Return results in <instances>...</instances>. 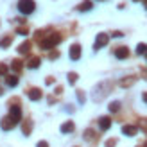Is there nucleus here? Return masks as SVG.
Segmentation results:
<instances>
[{"label": "nucleus", "mask_w": 147, "mask_h": 147, "mask_svg": "<svg viewBox=\"0 0 147 147\" xmlns=\"http://www.w3.org/2000/svg\"><path fill=\"white\" fill-rule=\"evenodd\" d=\"M45 36H47V38L40 40V47L41 49H52V47H56L57 43L63 40L61 34H57V32H54V34H45Z\"/></svg>", "instance_id": "f257e3e1"}, {"label": "nucleus", "mask_w": 147, "mask_h": 147, "mask_svg": "<svg viewBox=\"0 0 147 147\" xmlns=\"http://www.w3.org/2000/svg\"><path fill=\"white\" fill-rule=\"evenodd\" d=\"M36 9L34 0H18V11L22 14H32Z\"/></svg>", "instance_id": "f03ea898"}, {"label": "nucleus", "mask_w": 147, "mask_h": 147, "mask_svg": "<svg viewBox=\"0 0 147 147\" xmlns=\"http://www.w3.org/2000/svg\"><path fill=\"white\" fill-rule=\"evenodd\" d=\"M108 41H109V36L104 34V32H100V34H97V38H95L93 49H95V50H99V49H102L104 45H108Z\"/></svg>", "instance_id": "7ed1b4c3"}, {"label": "nucleus", "mask_w": 147, "mask_h": 147, "mask_svg": "<svg viewBox=\"0 0 147 147\" xmlns=\"http://www.w3.org/2000/svg\"><path fill=\"white\" fill-rule=\"evenodd\" d=\"M97 90H111V83H109V81H104V83H100V84H99ZM106 93H108V92H102L100 95H99V93H95V95H93V99H95V100H100Z\"/></svg>", "instance_id": "20e7f679"}, {"label": "nucleus", "mask_w": 147, "mask_h": 147, "mask_svg": "<svg viewBox=\"0 0 147 147\" xmlns=\"http://www.w3.org/2000/svg\"><path fill=\"white\" fill-rule=\"evenodd\" d=\"M68 56H70V59H72V61H77L79 57H81V45H79V43H74V45L70 47Z\"/></svg>", "instance_id": "39448f33"}, {"label": "nucleus", "mask_w": 147, "mask_h": 147, "mask_svg": "<svg viewBox=\"0 0 147 147\" xmlns=\"http://www.w3.org/2000/svg\"><path fill=\"white\" fill-rule=\"evenodd\" d=\"M9 117H11L14 122H20V120H22V106H11Z\"/></svg>", "instance_id": "423d86ee"}, {"label": "nucleus", "mask_w": 147, "mask_h": 147, "mask_svg": "<svg viewBox=\"0 0 147 147\" xmlns=\"http://www.w3.org/2000/svg\"><path fill=\"white\" fill-rule=\"evenodd\" d=\"M14 126H16V122H14V120L11 119L9 115H7V117H4V119H2V122H0V127H2L4 131H9V129H13Z\"/></svg>", "instance_id": "0eeeda50"}, {"label": "nucleus", "mask_w": 147, "mask_h": 147, "mask_svg": "<svg viewBox=\"0 0 147 147\" xmlns=\"http://www.w3.org/2000/svg\"><path fill=\"white\" fill-rule=\"evenodd\" d=\"M129 56V49L127 47H117L115 49V57H119V59H126Z\"/></svg>", "instance_id": "6e6552de"}, {"label": "nucleus", "mask_w": 147, "mask_h": 147, "mask_svg": "<svg viewBox=\"0 0 147 147\" xmlns=\"http://www.w3.org/2000/svg\"><path fill=\"white\" fill-rule=\"evenodd\" d=\"M99 127L102 131H108L109 127H111V119H109V117H100L99 119Z\"/></svg>", "instance_id": "1a4fd4ad"}, {"label": "nucleus", "mask_w": 147, "mask_h": 147, "mask_svg": "<svg viewBox=\"0 0 147 147\" xmlns=\"http://www.w3.org/2000/svg\"><path fill=\"white\" fill-rule=\"evenodd\" d=\"M27 95H29V99H31V100H40L43 93H41L40 88H31V90L27 92Z\"/></svg>", "instance_id": "9d476101"}, {"label": "nucleus", "mask_w": 147, "mask_h": 147, "mask_svg": "<svg viewBox=\"0 0 147 147\" xmlns=\"http://www.w3.org/2000/svg\"><path fill=\"white\" fill-rule=\"evenodd\" d=\"M92 7H93V2H92V0H83V2L77 5V11H90Z\"/></svg>", "instance_id": "9b49d317"}, {"label": "nucleus", "mask_w": 147, "mask_h": 147, "mask_svg": "<svg viewBox=\"0 0 147 147\" xmlns=\"http://www.w3.org/2000/svg\"><path fill=\"white\" fill-rule=\"evenodd\" d=\"M22 131H24L25 136H29L31 131H32V122L31 120H24V122H22Z\"/></svg>", "instance_id": "f8f14e48"}, {"label": "nucleus", "mask_w": 147, "mask_h": 147, "mask_svg": "<svg viewBox=\"0 0 147 147\" xmlns=\"http://www.w3.org/2000/svg\"><path fill=\"white\" fill-rule=\"evenodd\" d=\"M18 76H16V74H14V76H5V84L7 86H11V88H14V86H16L18 84Z\"/></svg>", "instance_id": "ddd939ff"}, {"label": "nucleus", "mask_w": 147, "mask_h": 147, "mask_svg": "<svg viewBox=\"0 0 147 147\" xmlns=\"http://www.w3.org/2000/svg\"><path fill=\"white\" fill-rule=\"evenodd\" d=\"M136 126H122V133L127 135V136H135L136 135Z\"/></svg>", "instance_id": "4468645a"}, {"label": "nucleus", "mask_w": 147, "mask_h": 147, "mask_svg": "<svg viewBox=\"0 0 147 147\" xmlns=\"http://www.w3.org/2000/svg\"><path fill=\"white\" fill-rule=\"evenodd\" d=\"M13 43V34H9V36H4L2 40H0V49H7Z\"/></svg>", "instance_id": "2eb2a0df"}, {"label": "nucleus", "mask_w": 147, "mask_h": 147, "mask_svg": "<svg viewBox=\"0 0 147 147\" xmlns=\"http://www.w3.org/2000/svg\"><path fill=\"white\" fill-rule=\"evenodd\" d=\"M74 127H76V126H74V122H72V120H68V122H65L63 126H61V133H72Z\"/></svg>", "instance_id": "dca6fc26"}, {"label": "nucleus", "mask_w": 147, "mask_h": 147, "mask_svg": "<svg viewBox=\"0 0 147 147\" xmlns=\"http://www.w3.org/2000/svg\"><path fill=\"white\" fill-rule=\"evenodd\" d=\"M18 52H20V54H29V52H31V41L22 43V45L18 47Z\"/></svg>", "instance_id": "f3484780"}, {"label": "nucleus", "mask_w": 147, "mask_h": 147, "mask_svg": "<svg viewBox=\"0 0 147 147\" xmlns=\"http://www.w3.org/2000/svg\"><path fill=\"white\" fill-rule=\"evenodd\" d=\"M27 67H29V68H38V67H40V57H34V56H32L31 59L27 61Z\"/></svg>", "instance_id": "a211bd4d"}, {"label": "nucleus", "mask_w": 147, "mask_h": 147, "mask_svg": "<svg viewBox=\"0 0 147 147\" xmlns=\"http://www.w3.org/2000/svg\"><path fill=\"white\" fill-rule=\"evenodd\" d=\"M11 68L16 72V74H20V72H22V68H24V63H22L20 59H14V61H13V65H11Z\"/></svg>", "instance_id": "6ab92c4d"}, {"label": "nucleus", "mask_w": 147, "mask_h": 147, "mask_svg": "<svg viewBox=\"0 0 147 147\" xmlns=\"http://www.w3.org/2000/svg\"><path fill=\"white\" fill-rule=\"evenodd\" d=\"M135 81H136V77L129 76V77H126V79H122V81H120V86H124V88H126V86H131V84L135 83Z\"/></svg>", "instance_id": "aec40b11"}, {"label": "nucleus", "mask_w": 147, "mask_h": 147, "mask_svg": "<svg viewBox=\"0 0 147 147\" xmlns=\"http://www.w3.org/2000/svg\"><path fill=\"white\" fill-rule=\"evenodd\" d=\"M119 109H120V102H119V100H115V102H111V104H109V111H111V113L119 111Z\"/></svg>", "instance_id": "412c9836"}, {"label": "nucleus", "mask_w": 147, "mask_h": 147, "mask_svg": "<svg viewBox=\"0 0 147 147\" xmlns=\"http://www.w3.org/2000/svg\"><path fill=\"white\" fill-rule=\"evenodd\" d=\"M77 77H79V76H77L76 72H70V74H68V83H70V84H76Z\"/></svg>", "instance_id": "4be33fe9"}, {"label": "nucleus", "mask_w": 147, "mask_h": 147, "mask_svg": "<svg viewBox=\"0 0 147 147\" xmlns=\"http://www.w3.org/2000/svg\"><path fill=\"white\" fill-rule=\"evenodd\" d=\"M84 138H86V140H93V138H95V133H93L92 129H86V131H84Z\"/></svg>", "instance_id": "5701e85b"}, {"label": "nucleus", "mask_w": 147, "mask_h": 147, "mask_svg": "<svg viewBox=\"0 0 147 147\" xmlns=\"http://www.w3.org/2000/svg\"><path fill=\"white\" fill-rule=\"evenodd\" d=\"M145 50H147V45H144V43H140V45L136 47V54H145Z\"/></svg>", "instance_id": "b1692460"}, {"label": "nucleus", "mask_w": 147, "mask_h": 147, "mask_svg": "<svg viewBox=\"0 0 147 147\" xmlns=\"http://www.w3.org/2000/svg\"><path fill=\"white\" fill-rule=\"evenodd\" d=\"M117 145V140L115 138H109V140H106V147H115Z\"/></svg>", "instance_id": "393cba45"}, {"label": "nucleus", "mask_w": 147, "mask_h": 147, "mask_svg": "<svg viewBox=\"0 0 147 147\" xmlns=\"http://www.w3.org/2000/svg\"><path fill=\"white\" fill-rule=\"evenodd\" d=\"M0 74L7 76V65H5V63H0Z\"/></svg>", "instance_id": "a878e982"}, {"label": "nucleus", "mask_w": 147, "mask_h": 147, "mask_svg": "<svg viewBox=\"0 0 147 147\" xmlns=\"http://www.w3.org/2000/svg\"><path fill=\"white\" fill-rule=\"evenodd\" d=\"M49 57L50 59H56V57H59V52H57V50H52V52L49 54Z\"/></svg>", "instance_id": "bb28decb"}, {"label": "nucleus", "mask_w": 147, "mask_h": 147, "mask_svg": "<svg viewBox=\"0 0 147 147\" xmlns=\"http://www.w3.org/2000/svg\"><path fill=\"white\" fill-rule=\"evenodd\" d=\"M77 99H79V102H84V93L81 90H77Z\"/></svg>", "instance_id": "cd10ccee"}, {"label": "nucleus", "mask_w": 147, "mask_h": 147, "mask_svg": "<svg viewBox=\"0 0 147 147\" xmlns=\"http://www.w3.org/2000/svg\"><path fill=\"white\" fill-rule=\"evenodd\" d=\"M16 32H18V34H27V27H18Z\"/></svg>", "instance_id": "c85d7f7f"}, {"label": "nucleus", "mask_w": 147, "mask_h": 147, "mask_svg": "<svg viewBox=\"0 0 147 147\" xmlns=\"http://www.w3.org/2000/svg\"><path fill=\"white\" fill-rule=\"evenodd\" d=\"M140 126H142V129H144L145 133H147V119H144V120L140 122Z\"/></svg>", "instance_id": "c756f323"}, {"label": "nucleus", "mask_w": 147, "mask_h": 147, "mask_svg": "<svg viewBox=\"0 0 147 147\" xmlns=\"http://www.w3.org/2000/svg\"><path fill=\"white\" fill-rule=\"evenodd\" d=\"M36 147H49V144L45 140H41V142H38V145H36Z\"/></svg>", "instance_id": "7c9ffc66"}, {"label": "nucleus", "mask_w": 147, "mask_h": 147, "mask_svg": "<svg viewBox=\"0 0 147 147\" xmlns=\"http://www.w3.org/2000/svg\"><path fill=\"white\" fill-rule=\"evenodd\" d=\"M45 83H47V84H54V77H47Z\"/></svg>", "instance_id": "2f4dec72"}, {"label": "nucleus", "mask_w": 147, "mask_h": 147, "mask_svg": "<svg viewBox=\"0 0 147 147\" xmlns=\"http://www.w3.org/2000/svg\"><path fill=\"white\" fill-rule=\"evenodd\" d=\"M113 36H115V38H120V36H124V34H122L120 31H115V32H113Z\"/></svg>", "instance_id": "473e14b6"}, {"label": "nucleus", "mask_w": 147, "mask_h": 147, "mask_svg": "<svg viewBox=\"0 0 147 147\" xmlns=\"http://www.w3.org/2000/svg\"><path fill=\"white\" fill-rule=\"evenodd\" d=\"M144 100H145V102H147V93H144Z\"/></svg>", "instance_id": "72a5a7b5"}, {"label": "nucleus", "mask_w": 147, "mask_h": 147, "mask_svg": "<svg viewBox=\"0 0 147 147\" xmlns=\"http://www.w3.org/2000/svg\"><path fill=\"white\" fill-rule=\"evenodd\" d=\"M144 4H145V9H147V0H145V2H144Z\"/></svg>", "instance_id": "f704fd0d"}, {"label": "nucleus", "mask_w": 147, "mask_h": 147, "mask_svg": "<svg viewBox=\"0 0 147 147\" xmlns=\"http://www.w3.org/2000/svg\"><path fill=\"white\" fill-rule=\"evenodd\" d=\"M2 93H4V92H2V88H0V95H2Z\"/></svg>", "instance_id": "c9c22d12"}, {"label": "nucleus", "mask_w": 147, "mask_h": 147, "mask_svg": "<svg viewBox=\"0 0 147 147\" xmlns=\"http://www.w3.org/2000/svg\"><path fill=\"white\" fill-rule=\"evenodd\" d=\"M99 2H104V0H99Z\"/></svg>", "instance_id": "e433bc0d"}, {"label": "nucleus", "mask_w": 147, "mask_h": 147, "mask_svg": "<svg viewBox=\"0 0 147 147\" xmlns=\"http://www.w3.org/2000/svg\"><path fill=\"white\" fill-rule=\"evenodd\" d=\"M145 54H147V50H145Z\"/></svg>", "instance_id": "4c0bfd02"}, {"label": "nucleus", "mask_w": 147, "mask_h": 147, "mask_svg": "<svg viewBox=\"0 0 147 147\" xmlns=\"http://www.w3.org/2000/svg\"><path fill=\"white\" fill-rule=\"evenodd\" d=\"M145 147H147V144H145Z\"/></svg>", "instance_id": "58836bf2"}]
</instances>
